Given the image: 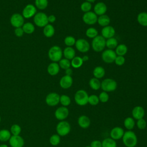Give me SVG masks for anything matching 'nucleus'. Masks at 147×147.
Listing matches in <instances>:
<instances>
[{"label": "nucleus", "mask_w": 147, "mask_h": 147, "mask_svg": "<svg viewBox=\"0 0 147 147\" xmlns=\"http://www.w3.org/2000/svg\"><path fill=\"white\" fill-rule=\"evenodd\" d=\"M122 138L123 144L126 147H135L137 144V136L132 130L125 131Z\"/></svg>", "instance_id": "nucleus-1"}, {"label": "nucleus", "mask_w": 147, "mask_h": 147, "mask_svg": "<svg viewBox=\"0 0 147 147\" xmlns=\"http://www.w3.org/2000/svg\"><path fill=\"white\" fill-rule=\"evenodd\" d=\"M49 59L53 62L59 61L62 57L63 52L61 48L57 45L51 47L48 53Z\"/></svg>", "instance_id": "nucleus-2"}, {"label": "nucleus", "mask_w": 147, "mask_h": 147, "mask_svg": "<svg viewBox=\"0 0 147 147\" xmlns=\"http://www.w3.org/2000/svg\"><path fill=\"white\" fill-rule=\"evenodd\" d=\"M88 96L87 92L84 90L77 91L74 95V100L76 103L80 106H83L88 103Z\"/></svg>", "instance_id": "nucleus-3"}, {"label": "nucleus", "mask_w": 147, "mask_h": 147, "mask_svg": "<svg viewBox=\"0 0 147 147\" xmlns=\"http://www.w3.org/2000/svg\"><path fill=\"white\" fill-rule=\"evenodd\" d=\"M91 46L94 51L96 52H101L106 47V40L102 36L98 35L93 38L91 42Z\"/></svg>", "instance_id": "nucleus-4"}, {"label": "nucleus", "mask_w": 147, "mask_h": 147, "mask_svg": "<svg viewBox=\"0 0 147 147\" xmlns=\"http://www.w3.org/2000/svg\"><path fill=\"white\" fill-rule=\"evenodd\" d=\"M56 132L60 136H65L68 135L71 130L69 123L66 121H60L56 126Z\"/></svg>", "instance_id": "nucleus-5"}, {"label": "nucleus", "mask_w": 147, "mask_h": 147, "mask_svg": "<svg viewBox=\"0 0 147 147\" xmlns=\"http://www.w3.org/2000/svg\"><path fill=\"white\" fill-rule=\"evenodd\" d=\"M100 88L103 91L112 92L117 88V82L111 78H106L101 82Z\"/></svg>", "instance_id": "nucleus-6"}, {"label": "nucleus", "mask_w": 147, "mask_h": 147, "mask_svg": "<svg viewBox=\"0 0 147 147\" xmlns=\"http://www.w3.org/2000/svg\"><path fill=\"white\" fill-rule=\"evenodd\" d=\"M33 21L35 25L40 28H44L48 24V16L43 12H38L33 17Z\"/></svg>", "instance_id": "nucleus-7"}, {"label": "nucleus", "mask_w": 147, "mask_h": 147, "mask_svg": "<svg viewBox=\"0 0 147 147\" xmlns=\"http://www.w3.org/2000/svg\"><path fill=\"white\" fill-rule=\"evenodd\" d=\"M115 52L113 49H106L102 53V59L106 63L110 64L114 62V60L117 57Z\"/></svg>", "instance_id": "nucleus-8"}, {"label": "nucleus", "mask_w": 147, "mask_h": 147, "mask_svg": "<svg viewBox=\"0 0 147 147\" xmlns=\"http://www.w3.org/2000/svg\"><path fill=\"white\" fill-rule=\"evenodd\" d=\"M10 22L11 25L15 28L22 27L24 24V18L22 14L14 13L11 15Z\"/></svg>", "instance_id": "nucleus-9"}, {"label": "nucleus", "mask_w": 147, "mask_h": 147, "mask_svg": "<svg viewBox=\"0 0 147 147\" xmlns=\"http://www.w3.org/2000/svg\"><path fill=\"white\" fill-rule=\"evenodd\" d=\"M45 102L49 106H55L60 103V95L56 92H51L47 95Z\"/></svg>", "instance_id": "nucleus-10"}, {"label": "nucleus", "mask_w": 147, "mask_h": 147, "mask_svg": "<svg viewBox=\"0 0 147 147\" xmlns=\"http://www.w3.org/2000/svg\"><path fill=\"white\" fill-rule=\"evenodd\" d=\"M75 45L76 49L82 53H86L90 49L89 42L84 38H79L76 40Z\"/></svg>", "instance_id": "nucleus-11"}, {"label": "nucleus", "mask_w": 147, "mask_h": 147, "mask_svg": "<svg viewBox=\"0 0 147 147\" xmlns=\"http://www.w3.org/2000/svg\"><path fill=\"white\" fill-rule=\"evenodd\" d=\"M36 13L37 9L36 6L32 4H28L26 5L23 9L22 15L24 18H30L32 17H34Z\"/></svg>", "instance_id": "nucleus-12"}, {"label": "nucleus", "mask_w": 147, "mask_h": 147, "mask_svg": "<svg viewBox=\"0 0 147 147\" xmlns=\"http://www.w3.org/2000/svg\"><path fill=\"white\" fill-rule=\"evenodd\" d=\"M83 22L87 25H94L97 22L98 16L93 11H88L84 13L82 17Z\"/></svg>", "instance_id": "nucleus-13"}, {"label": "nucleus", "mask_w": 147, "mask_h": 147, "mask_svg": "<svg viewBox=\"0 0 147 147\" xmlns=\"http://www.w3.org/2000/svg\"><path fill=\"white\" fill-rule=\"evenodd\" d=\"M68 115L69 110L67 107H59L55 111V117L59 121H64L68 117Z\"/></svg>", "instance_id": "nucleus-14"}, {"label": "nucleus", "mask_w": 147, "mask_h": 147, "mask_svg": "<svg viewBox=\"0 0 147 147\" xmlns=\"http://www.w3.org/2000/svg\"><path fill=\"white\" fill-rule=\"evenodd\" d=\"M9 141L11 147H23L25 143L24 138L20 135H12Z\"/></svg>", "instance_id": "nucleus-15"}, {"label": "nucleus", "mask_w": 147, "mask_h": 147, "mask_svg": "<svg viewBox=\"0 0 147 147\" xmlns=\"http://www.w3.org/2000/svg\"><path fill=\"white\" fill-rule=\"evenodd\" d=\"M124 130L123 129L119 127V126H116L113 127L110 133V138L114 140H118L122 138L123 135L124 134Z\"/></svg>", "instance_id": "nucleus-16"}, {"label": "nucleus", "mask_w": 147, "mask_h": 147, "mask_svg": "<svg viewBox=\"0 0 147 147\" xmlns=\"http://www.w3.org/2000/svg\"><path fill=\"white\" fill-rule=\"evenodd\" d=\"M73 83V79L71 76L65 75L60 80V86L63 89H68L70 88Z\"/></svg>", "instance_id": "nucleus-17"}, {"label": "nucleus", "mask_w": 147, "mask_h": 147, "mask_svg": "<svg viewBox=\"0 0 147 147\" xmlns=\"http://www.w3.org/2000/svg\"><path fill=\"white\" fill-rule=\"evenodd\" d=\"M145 110L144 109L140 106H135L132 111H131V114L133 116V118L134 119L138 120L140 119L143 118L145 116Z\"/></svg>", "instance_id": "nucleus-18"}, {"label": "nucleus", "mask_w": 147, "mask_h": 147, "mask_svg": "<svg viewBox=\"0 0 147 147\" xmlns=\"http://www.w3.org/2000/svg\"><path fill=\"white\" fill-rule=\"evenodd\" d=\"M115 29L113 26L110 25L103 27L101 30L102 36L105 38L107 39L113 37L115 35Z\"/></svg>", "instance_id": "nucleus-19"}, {"label": "nucleus", "mask_w": 147, "mask_h": 147, "mask_svg": "<svg viewBox=\"0 0 147 147\" xmlns=\"http://www.w3.org/2000/svg\"><path fill=\"white\" fill-rule=\"evenodd\" d=\"M94 13L98 16H102L106 13L107 11V6L102 2H98L95 4L94 8Z\"/></svg>", "instance_id": "nucleus-20"}, {"label": "nucleus", "mask_w": 147, "mask_h": 147, "mask_svg": "<svg viewBox=\"0 0 147 147\" xmlns=\"http://www.w3.org/2000/svg\"><path fill=\"white\" fill-rule=\"evenodd\" d=\"M78 123L82 129H87L90 126L91 121L88 117L85 115H82L78 119Z\"/></svg>", "instance_id": "nucleus-21"}, {"label": "nucleus", "mask_w": 147, "mask_h": 147, "mask_svg": "<svg viewBox=\"0 0 147 147\" xmlns=\"http://www.w3.org/2000/svg\"><path fill=\"white\" fill-rule=\"evenodd\" d=\"M60 71V67L56 62H52L50 63L47 67L48 73L51 76L56 75Z\"/></svg>", "instance_id": "nucleus-22"}, {"label": "nucleus", "mask_w": 147, "mask_h": 147, "mask_svg": "<svg viewBox=\"0 0 147 147\" xmlns=\"http://www.w3.org/2000/svg\"><path fill=\"white\" fill-rule=\"evenodd\" d=\"M63 55L65 59L72 60L75 56V51L71 47H67L64 49Z\"/></svg>", "instance_id": "nucleus-23"}, {"label": "nucleus", "mask_w": 147, "mask_h": 147, "mask_svg": "<svg viewBox=\"0 0 147 147\" xmlns=\"http://www.w3.org/2000/svg\"><path fill=\"white\" fill-rule=\"evenodd\" d=\"M55 28L51 24H47L44 27L43 33L47 37H52L55 34Z\"/></svg>", "instance_id": "nucleus-24"}, {"label": "nucleus", "mask_w": 147, "mask_h": 147, "mask_svg": "<svg viewBox=\"0 0 147 147\" xmlns=\"http://www.w3.org/2000/svg\"><path fill=\"white\" fill-rule=\"evenodd\" d=\"M97 22L99 25H100L101 26L105 27V26H108L110 24V18L106 14H103L98 17Z\"/></svg>", "instance_id": "nucleus-25"}, {"label": "nucleus", "mask_w": 147, "mask_h": 147, "mask_svg": "<svg viewBox=\"0 0 147 147\" xmlns=\"http://www.w3.org/2000/svg\"><path fill=\"white\" fill-rule=\"evenodd\" d=\"M137 21L140 25L142 26H147V13L141 12L140 13L137 17Z\"/></svg>", "instance_id": "nucleus-26"}, {"label": "nucleus", "mask_w": 147, "mask_h": 147, "mask_svg": "<svg viewBox=\"0 0 147 147\" xmlns=\"http://www.w3.org/2000/svg\"><path fill=\"white\" fill-rule=\"evenodd\" d=\"M105 70L101 66H97L93 70V75L95 78H97L98 79H101L105 76Z\"/></svg>", "instance_id": "nucleus-27"}, {"label": "nucleus", "mask_w": 147, "mask_h": 147, "mask_svg": "<svg viewBox=\"0 0 147 147\" xmlns=\"http://www.w3.org/2000/svg\"><path fill=\"white\" fill-rule=\"evenodd\" d=\"M123 125L128 130H131L135 126L134 119L132 117H127L123 121Z\"/></svg>", "instance_id": "nucleus-28"}, {"label": "nucleus", "mask_w": 147, "mask_h": 147, "mask_svg": "<svg viewBox=\"0 0 147 147\" xmlns=\"http://www.w3.org/2000/svg\"><path fill=\"white\" fill-rule=\"evenodd\" d=\"M115 52L117 55L123 56L125 55L126 54L127 52V47L126 45L123 44L118 45L115 48Z\"/></svg>", "instance_id": "nucleus-29"}, {"label": "nucleus", "mask_w": 147, "mask_h": 147, "mask_svg": "<svg viewBox=\"0 0 147 147\" xmlns=\"http://www.w3.org/2000/svg\"><path fill=\"white\" fill-rule=\"evenodd\" d=\"M24 32L26 34H32L35 30L34 25L31 22H26L22 26Z\"/></svg>", "instance_id": "nucleus-30"}, {"label": "nucleus", "mask_w": 147, "mask_h": 147, "mask_svg": "<svg viewBox=\"0 0 147 147\" xmlns=\"http://www.w3.org/2000/svg\"><path fill=\"white\" fill-rule=\"evenodd\" d=\"M83 64V61L82 58L79 56H75L72 60L71 62V66L74 68H80Z\"/></svg>", "instance_id": "nucleus-31"}, {"label": "nucleus", "mask_w": 147, "mask_h": 147, "mask_svg": "<svg viewBox=\"0 0 147 147\" xmlns=\"http://www.w3.org/2000/svg\"><path fill=\"white\" fill-rule=\"evenodd\" d=\"M89 86L91 89L94 90H98L100 88L101 83L98 79L92 78L89 81Z\"/></svg>", "instance_id": "nucleus-32"}, {"label": "nucleus", "mask_w": 147, "mask_h": 147, "mask_svg": "<svg viewBox=\"0 0 147 147\" xmlns=\"http://www.w3.org/2000/svg\"><path fill=\"white\" fill-rule=\"evenodd\" d=\"M102 147H117V142L111 138H106L102 141Z\"/></svg>", "instance_id": "nucleus-33"}, {"label": "nucleus", "mask_w": 147, "mask_h": 147, "mask_svg": "<svg viewBox=\"0 0 147 147\" xmlns=\"http://www.w3.org/2000/svg\"><path fill=\"white\" fill-rule=\"evenodd\" d=\"M11 133L7 129H2L0 130V141H9L11 137Z\"/></svg>", "instance_id": "nucleus-34"}, {"label": "nucleus", "mask_w": 147, "mask_h": 147, "mask_svg": "<svg viewBox=\"0 0 147 147\" xmlns=\"http://www.w3.org/2000/svg\"><path fill=\"white\" fill-rule=\"evenodd\" d=\"M118 45V41L117 40L113 37L110 38L106 40V46L110 49H113L116 48Z\"/></svg>", "instance_id": "nucleus-35"}, {"label": "nucleus", "mask_w": 147, "mask_h": 147, "mask_svg": "<svg viewBox=\"0 0 147 147\" xmlns=\"http://www.w3.org/2000/svg\"><path fill=\"white\" fill-rule=\"evenodd\" d=\"M35 6L40 10H44L46 9L48 5V0H35Z\"/></svg>", "instance_id": "nucleus-36"}, {"label": "nucleus", "mask_w": 147, "mask_h": 147, "mask_svg": "<svg viewBox=\"0 0 147 147\" xmlns=\"http://www.w3.org/2000/svg\"><path fill=\"white\" fill-rule=\"evenodd\" d=\"M71 100L69 96L64 94L60 96V103L63 106L67 107L71 104Z\"/></svg>", "instance_id": "nucleus-37"}, {"label": "nucleus", "mask_w": 147, "mask_h": 147, "mask_svg": "<svg viewBox=\"0 0 147 147\" xmlns=\"http://www.w3.org/2000/svg\"><path fill=\"white\" fill-rule=\"evenodd\" d=\"M86 34L87 37L90 38H94L95 37H96L98 34V30L92 27H90L88 28L86 31Z\"/></svg>", "instance_id": "nucleus-38"}, {"label": "nucleus", "mask_w": 147, "mask_h": 147, "mask_svg": "<svg viewBox=\"0 0 147 147\" xmlns=\"http://www.w3.org/2000/svg\"><path fill=\"white\" fill-rule=\"evenodd\" d=\"M49 142L53 146H57L60 142V136L57 134L52 135L49 138Z\"/></svg>", "instance_id": "nucleus-39"}, {"label": "nucleus", "mask_w": 147, "mask_h": 147, "mask_svg": "<svg viewBox=\"0 0 147 147\" xmlns=\"http://www.w3.org/2000/svg\"><path fill=\"white\" fill-rule=\"evenodd\" d=\"M59 65L60 68L64 69H66L67 68H70L71 67V62L69 61V60H68L65 58L64 59H61L59 61Z\"/></svg>", "instance_id": "nucleus-40"}, {"label": "nucleus", "mask_w": 147, "mask_h": 147, "mask_svg": "<svg viewBox=\"0 0 147 147\" xmlns=\"http://www.w3.org/2000/svg\"><path fill=\"white\" fill-rule=\"evenodd\" d=\"M10 131L13 136H18L21 132V127L17 124H13L10 127Z\"/></svg>", "instance_id": "nucleus-41"}, {"label": "nucleus", "mask_w": 147, "mask_h": 147, "mask_svg": "<svg viewBox=\"0 0 147 147\" xmlns=\"http://www.w3.org/2000/svg\"><path fill=\"white\" fill-rule=\"evenodd\" d=\"M99 99L97 95L92 94L88 96V103H89L91 106H96L99 103Z\"/></svg>", "instance_id": "nucleus-42"}, {"label": "nucleus", "mask_w": 147, "mask_h": 147, "mask_svg": "<svg viewBox=\"0 0 147 147\" xmlns=\"http://www.w3.org/2000/svg\"><path fill=\"white\" fill-rule=\"evenodd\" d=\"M64 42L67 47H72L75 44L76 39L73 36H68L64 38Z\"/></svg>", "instance_id": "nucleus-43"}, {"label": "nucleus", "mask_w": 147, "mask_h": 147, "mask_svg": "<svg viewBox=\"0 0 147 147\" xmlns=\"http://www.w3.org/2000/svg\"><path fill=\"white\" fill-rule=\"evenodd\" d=\"M91 7H92L91 3L87 1H85L83 2L80 5V9L82 10V11L84 13L90 11V10L91 9Z\"/></svg>", "instance_id": "nucleus-44"}, {"label": "nucleus", "mask_w": 147, "mask_h": 147, "mask_svg": "<svg viewBox=\"0 0 147 147\" xmlns=\"http://www.w3.org/2000/svg\"><path fill=\"white\" fill-rule=\"evenodd\" d=\"M98 98L99 99V102H101L102 103H106L109 100V96L107 92L102 91L99 95Z\"/></svg>", "instance_id": "nucleus-45"}, {"label": "nucleus", "mask_w": 147, "mask_h": 147, "mask_svg": "<svg viewBox=\"0 0 147 147\" xmlns=\"http://www.w3.org/2000/svg\"><path fill=\"white\" fill-rule=\"evenodd\" d=\"M136 125L138 129L140 130H143L145 129L146 126V122L144 118H141L137 120Z\"/></svg>", "instance_id": "nucleus-46"}, {"label": "nucleus", "mask_w": 147, "mask_h": 147, "mask_svg": "<svg viewBox=\"0 0 147 147\" xmlns=\"http://www.w3.org/2000/svg\"><path fill=\"white\" fill-rule=\"evenodd\" d=\"M114 62L116 65L121 66V65H122L125 63V59L122 56H117V57L114 60Z\"/></svg>", "instance_id": "nucleus-47"}, {"label": "nucleus", "mask_w": 147, "mask_h": 147, "mask_svg": "<svg viewBox=\"0 0 147 147\" xmlns=\"http://www.w3.org/2000/svg\"><path fill=\"white\" fill-rule=\"evenodd\" d=\"M14 33L16 34V36L20 37H22L24 33V30L22 28V27H20V28H16L14 30Z\"/></svg>", "instance_id": "nucleus-48"}, {"label": "nucleus", "mask_w": 147, "mask_h": 147, "mask_svg": "<svg viewBox=\"0 0 147 147\" xmlns=\"http://www.w3.org/2000/svg\"><path fill=\"white\" fill-rule=\"evenodd\" d=\"M91 147H102V142L99 140L92 141L90 145Z\"/></svg>", "instance_id": "nucleus-49"}, {"label": "nucleus", "mask_w": 147, "mask_h": 147, "mask_svg": "<svg viewBox=\"0 0 147 147\" xmlns=\"http://www.w3.org/2000/svg\"><path fill=\"white\" fill-rule=\"evenodd\" d=\"M56 17L55 16L53 15V14H51L49 16H48V22H50V23H53L55 22L56 21Z\"/></svg>", "instance_id": "nucleus-50"}, {"label": "nucleus", "mask_w": 147, "mask_h": 147, "mask_svg": "<svg viewBox=\"0 0 147 147\" xmlns=\"http://www.w3.org/2000/svg\"><path fill=\"white\" fill-rule=\"evenodd\" d=\"M65 73L66 75H68V76H71V75L72 74V69L70 68H67L65 69Z\"/></svg>", "instance_id": "nucleus-51"}, {"label": "nucleus", "mask_w": 147, "mask_h": 147, "mask_svg": "<svg viewBox=\"0 0 147 147\" xmlns=\"http://www.w3.org/2000/svg\"><path fill=\"white\" fill-rule=\"evenodd\" d=\"M82 60H83V62H84V61H86L88 60V59H89L88 56H87V55L84 56H83V57H82Z\"/></svg>", "instance_id": "nucleus-52"}, {"label": "nucleus", "mask_w": 147, "mask_h": 147, "mask_svg": "<svg viewBox=\"0 0 147 147\" xmlns=\"http://www.w3.org/2000/svg\"><path fill=\"white\" fill-rule=\"evenodd\" d=\"M0 147H8V146H7L6 144H3L0 145Z\"/></svg>", "instance_id": "nucleus-53"}, {"label": "nucleus", "mask_w": 147, "mask_h": 147, "mask_svg": "<svg viewBox=\"0 0 147 147\" xmlns=\"http://www.w3.org/2000/svg\"><path fill=\"white\" fill-rule=\"evenodd\" d=\"M86 1L88 2H90V3H92V2H94L96 0H86Z\"/></svg>", "instance_id": "nucleus-54"}, {"label": "nucleus", "mask_w": 147, "mask_h": 147, "mask_svg": "<svg viewBox=\"0 0 147 147\" xmlns=\"http://www.w3.org/2000/svg\"><path fill=\"white\" fill-rule=\"evenodd\" d=\"M1 116H0V122H1Z\"/></svg>", "instance_id": "nucleus-55"}, {"label": "nucleus", "mask_w": 147, "mask_h": 147, "mask_svg": "<svg viewBox=\"0 0 147 147\" xmlns=\"http://www.w3.org/2000/svg\"><path fill=\"white\" fill-rule=\"evenodd\" d=\"M85 147H91L90 146H85Z\"/></svg>", "instance_id": "nucleus-56"}]
</instances>
